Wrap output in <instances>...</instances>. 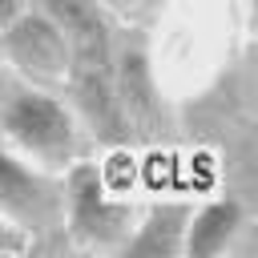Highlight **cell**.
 Returning <instances> with one entry per match:
<instances>
[{
    "instance_id": "obj_8",
    "label": "cell",
    "mask_w": 258,
    "mask_h": 258,
    "mask_svg": "<svg viewBox=\"0 0 258 258\" xmlns=\"http://www.w3.org/2000/svg\"><path fill=\"white\" fill-rule=\"evenodd\" d=\"M189 206L185 202H165L153 206L149 218L137 226V234H129V242L121 250L129 254H185V226H189Z\"/></svg>"
},
{
    "instance_id": "obj_4",
    "label": "cell",
    "mask_w": 258,
    "mask_h": 258,
    "mask_svg": "<svg viewBox=\"0 0 258 258\" xmlns=\"http://www.w3.org/2000/svg\"><path fill=\"white\" fill-rule=\"evenodd\" d=\"M0 36H4L8 60L16 64V73L24 81H32L40 89L69 81V64H73L69 40L44 12H20Z\"/></svg>"
},
{
    "instance_id": "obj_10",
    "label": "cell",
    "mask_w": 258,
    "mask_h": 258,
    "mask_svg": "<svg viewBox=\"0 0 258 258\" xmlns=\"http://www.w3.org/2000/svg\"><path fill=\"white\" fill-rule=\"evenodd\" d=\"M28 246V238L20 234V230H12V226H0V250H24Z\"/></svg>"
},
{
    "instance_id": "obj_5",
    "label": "cell",
    "mask_w": 258,
    "mask_h": 258,
    "mask_svg": "<svg viewBox=\"0 0 258 258\" xmlns=\"http://www.w3.org/2000/svg\"><path fill=\"white\" fill-rule=\"evenodd\" d=\"M113 109H117V125L125 137L157 129L161 101H157V89H153V77L141 52H125L121 60H113Z\"/></svg>"
},
{
    "instance_id": "obj_1",
    "label": "cell",
    "mask_w": 258,
    "mask_h": 258,
    "mask_svg": "<svg viewBox=\"0 0 258 258\" xmlns=\"http://www.w3.org/2000/svg\"><path fill=\"white\" fill-rule=\"evenodd\" d=\"M0 137L44 169H64L81 157L85 137L77 113L32 81L4 85L0 93Z\"/></svg>"
},
{
    "instance_id": "obj_3",
    "label": "cell",
    "mask_w": 258,
    "mask_h": 258,
    "mask_svg": "<svg viewBox=\"0 0 258 258\" xmlns=\"http://www.w3.org/2000/svg\"><path fill=\"white\" fill-rule=\"evenodd\" d=\"M0 218L20 230L28 242L32 234H52L64 226V181L44 169H32L12 149L0 145Z\"/></svg>"
},
{
    "instance_id": "obj_2",
    "label": "cell",
    "mask_w": 258,
    "mask_h": 258,
    "mask_svg": "<svg viewBox=\"0 0 258 258\" xmlns=\"http://www.w3.org/2000/svg\"><path fill=\"white\" fill-rule=\"evenodd\" d=\"M64 226L81 246L121 250L133 234V206L113 198L97 161H73L64 177Z\"/></svg>"
},
{
    "instance_id": "obj_9",
    "label": "cell",
    "mask_w": 258,
    "mask_h": 258,
    "mask_svg": "<svg viewBox=\"0 0 258 258\" xmlns=\"http://www.w3.org/2000/svg\"><path fill=\"white\" fill-rule=\"evenodd\" d=\"M97 4L105 8V16H121V20L141 24V20H149L165 0H97Z\"/></svg>"
},
{
    "instance_id": "obj_11",
    "label": "cell",
    "mask_w": 258,
    "mask_h": 258,
    "mask_svg": "<svg viewBox=\"0 0 258 258\" xmlns=\"http://www.w3.org/2000/svg\"><path fill=\"white\" fill-rule=\"evenodd\" d=\"M20 16V0H0V32Z\"/></svg>"
},
{
    "instance_id": "obj_6",
    "label": "cell",
    "mask_w": 258,
    "mask_h": 258,
    "mask_svg": "<svg viewBox=\"0 0 258 258\" xmlns=\"http://www.w3.org/2000/svg\"><path fill=\"white\" fill-rule=\"evenodd\" d=\"M44 16L64 32L73 60H101L113 56L109 20L97 0H44Z\"/></svg>"
},
{
    "instance_id": "obj_7",
    "label": "cell",
    "mask_w": 258,
    "mask_h": 258,
    "mask_svg": "<svg viewBox=\"0 0 258 258\" xmlns=\"http://www.w3.org/2000/svg\"><path fill=\"white\" fill-rule=\"evenodd\" d=\"M242 222H246V214H242V206H238L234 198L202 206L198 214H189V226H185V254H194V258L222 254V250L234 242V234L242 230Z\"/></svg>"
}]
</instances>
